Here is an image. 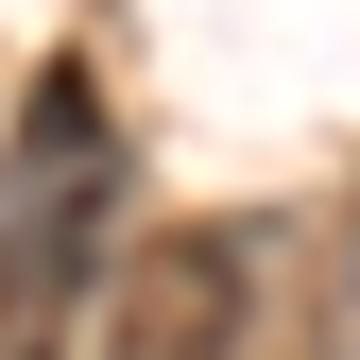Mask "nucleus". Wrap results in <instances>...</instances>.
Masks as SVG:
<instances>
[{
  "label": "nucleus",
  "instance_id": "obj_2",
  "mask_svg": "<svg viewBox=\"0 0 360 360\" xmlns=\"http://www.w3.org/2000/svg\"><path fill=\"white\" fill-rule=\"evenodd\" d=\"M240 326H257V223H172L120 257L103 360H240Z\"/></svg>",
  "mask_w": 360,
  "mask_h": 360
},
{
  "label": "nucleus",
  "instance_id": "obj_3",
  "mask_svg": "<svg viewBox=\"0 0 360 360\" xmlns=\"http://www.w3.org/2000/svg\"><path fill=\"white\" fill-rule=\"evenodd\" d=\"M343 360H360V189H343Z\"/></svg>",
  "mask_w": 360,
  "mask_h": 360
},
{
  "label": "nucleus",
  "instance_id": "obj_1",
  "mask_svg": "<svg viewBox=\"0 0 360 360\" xmlns=\"http://www.w3.org/2000/svg\"><path fill=\"white\" fill-rule=\"evenodd\" d=\"M138 257V155H69V172H0V360H69L86 309Z\"/></svg>",
  "mask_w": 360,
  "mask_h": 360
}]
</instances>
